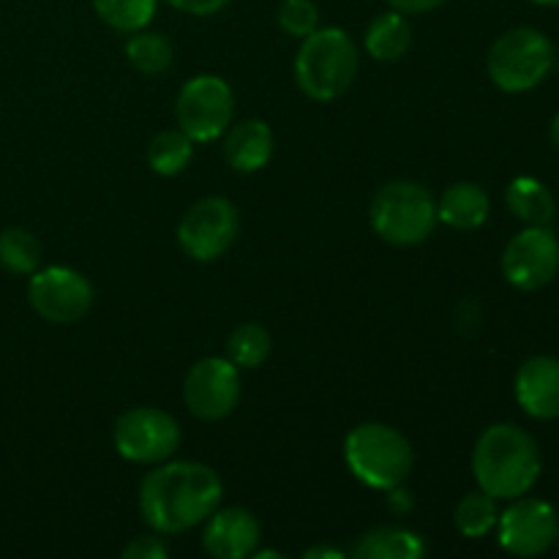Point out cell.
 <instances>
[{
    "label": "cell",
    "instance_id": "cell-11",
    "mask_svg": "<svg viewBox=\"0 0 559 559\" xmlns=\"http://www.w3.org/2000/svg\"><path fill=\"white\" fill-rule=\"evenodd\" d=\"M183 402L200 420H222L240 402V369L229 358H202L183 380Z\"/></svg>",
    "mask_w": 559,
    "mask_h": 559
},
{
    "label": "cell",
    "instance_id": "cell-2",
    "mask_svg": "<svg viewBox=\"0 0 559 559\" xmlns=\"http://www.w3.org/2000/svg\"><path fill=\"white\" fill-rule=\"evenodd\" d=\"M538 442L516 424H495L478 437L473 451V473L478 489L495 500L524 497L540 478Z\"/></svg>",
    "mask_w": 559,
    "mask_h": 559
},
{
    "label": "cell",
    "instance_id": "cell-5",
    "mask_svg": "<svg viewBox=\"0 0 559 559\" xmlns=\"http://www.w3.org/2000/svg\"><path fill=\"white\" fill-rule=\"evenodd\" d=\"M369 218L385 243L418 246L435 233L437 200L415 180H393L374 194Z\"/></svg>",
    "mask_w": 559,
    "mask_h": 559
},
{
    "label": "cell",
    "instance_id": "cell-28",
    "mask_svg": "<svg viewBox=\"0 0 559 559\" xmlns=\"http://www.w3.org/2000/svg\"><path fill=\"white\" fill-rule=\"evenodd\" d=\"M167 555V544L158 535H140L123 549L126 559H164Z\"/></svg>",
    "mask_w": 559,
    "mask_h": 559
},
{
    "label": "cell",
    "instance_id": "cell-20",
    "mask_svg": "<svg viewBox=\"0 0 559 559\" xmlns=\"http://www.w3.org/2000/svg\"><path fill=\"white\" fill-rule=\"evenodd\" d=\"M508 207L516 218H522L527 227H549L557 213V202L551 191L535 178L511 180L506 191Z\"/></svg>",
    "mask_w": 559,
    "mask_h": 559
},
{
    "label": "cell",
    "instance_id": "cell-32",
    "mask_svg": "<svg viewBox=\"0 0 559 559\" xmlns=\"http://www.w3.org/2000/svg\"><path fill=\"white\" fill-rule=\"evenodd\" d=\"M304 557L306 559H344V551L331 549V546H311Z\"/></svg>",
    "mask_w": 559,
    "mask_h": 559
},
{
    "label": "cell",
    "instance_id": "cell-33",
    "mask_svg": "<svg viewBox=\"0 0 559 559\" xmlns=\"http://www.w3.org/2000/svg\"><path fill=\"white\" fill-rule=\"evenodd\" d=\"M551 145H555L559 151V115L555 120H551Z\"/></svg>",
    "mask_w": 559,
    "mask_h": 559
},
{
    "label": "cell",
    "instance_id": "cell-35",
    "mask_svg": "<svg viewBox=\"0 0 559 559\" xmlns=\"http://www.w3.org/2000/svg\"><path fill=\"white\" fill-rule=\"evenodd\" d=\"M555 69L559 71V44L555 47Z\"/></svg>",
    "mask_w": 559,
    "mask_h": 559
},
{
    "label": "cell",
    "instance_id": "cell-16",
    "mask_svg": "<svg viewBox=\"0 0 559 559\" xmlns=\"http://www.w3.org/2000/svg\"><path fill=\"white\" fill-rule=\"evenodd\" d=\"M224 134V158L235 173H260L273 158V129L265 120H243Z\"/></svg>",
    "mask_w": 559,
    "mask_h": 559
},
{
    "label": "cell",
    "instance_id": "cell-24",
    "mask_svg": "<svg viewBox=\"0 0 559 559\" xmlns=\"http://www.w3.org/2000/svg\"><path fill=\"white\" fill-rule=\"evenodd\" d=\"M497 500L486 491H469L459 500L456 511H453V522L464 538H484L497 527Z\"/></svg>",
    "mask_w": 559,
    "mask_h": 559
},
{
    "label": "cell",
    "instance_id": "cell-23",
    "mask_svg": "<svg viewBox=\"0 0 559 559\" xmlns=\"http://www.w3.org/2000/svg\"><path fill=\"white\" fill-rule=\"evenodd\" d=\"M173 55L175 49L169 38L164 33L147 31V27L136 31L126 41V58L142 74H162V71H167L173 66Z\"/></svg>",
    "mask_w": 559,
    "mask_h": 559
},
{
    "label": "cell",
    "instance_id": "cell-19",
    "mask_svg": "<svg viewBox=\"0 0 559 559\" xmlns=\"http://www.w3.org/2000/svg\"><path fill=\"white\" fill-rule=\"evenodd\" d=\"M426 544L418 533L404 527H377L358 538L353 557L358 559H420Z\"/></svg>",
    "mask_w": 559,
    "mask_h": 559
},
{
    "label": "cell",
    "instance_id": "cell-12",
    "mask_svg": "<svg viewBox=\"0 0 559 559\" xmlns=\"http://www.w3.org/2000/svg\"><path fill=\"white\" fill-rule=\"evenodd\" d=\"M502 273L516 289L546 287L559 273V240L549 227H527L502 251Z\"/></svg>",
    "mask_w": 559,
    "mask_h": 559
},
{
    "label": "cell",
    "instance_id": "cell-22",
    "mask_svg": "<svg viewBox=\"0 0 559 559\" xmlns=\"http://www.w3.org/2000/svg\"><path fill=\"white\" fill-rule=\"evenodd\" d=\"M41 265V243L33 233L22 227H9L0 233V267L14 276H31Z\"/></svg>",
    "mask_w": 559,
    "mask_h": 559
},
{
    "label": "cell",
    "instance_id": "cell-3",
    "mask_svg": "<svg viewBox=\"0 0 559 559\" xmlns=\"http://www.w3.org/2000/svg\"><path fill=\"white\" fill-rule=\"evenodd\" d=\"M358 47L342 27H317L300 38L295 55V82L311 102H333L358 76Z\"/></svg>",
    "mask_w": 559,
    "mask_h": 559
},
{
    "label": "cell",
    "instance_id": "cell-18",
    "mask_svg": "<svg viewBox=\"0 0 559 559\" xmlns=\"http://www.w3.org/2000/svg\"><path fill=\"white\" fill-rule=\"evenodd\" d=\"M409 44H413V27L402 11L391 9L385 14H377L366 27V52L377 63H396L399 58H404Z\"/></svg>",
    "mask_w": 559,
    "mask_h": 559
},
{
    "label": "cell",
    "instance_id": "cell-27",
    "mask_svg": "<svg viewBox=\"0 0 559 559\" xmlns=\"http://www.w3.org/2000/svg\"><path fill=\"white\" fill-rule=\"evenodd\" d=\"M276 20L287 36L306 38L320 27V9H317L314 0H282Z\"/></svg>",
    "mask_w": 559,
    "mask_h": 559
},
{
    "label": "cell",
    "instance_id": "cell-36",
    "mask_svg": "<svg viewBox=\"0 0 559 559\" xmlns=\"http://www.w3.org/2000/svg\"><path fill=\"white\" fill-rule=\"evenodd\" d=\"M555 544L559 546V527H557V540H555Z\"/></svg>",
    "mask_w": 559,
    "mask_h": 559
},
{
    "label": "cell",
    "instance_id": "cell-29",
    "mask_svg": "<svg viewBox=\"0 0 559 559\" xmlns=\"http://www.w3.org/2000/svg\"><path fill=\"white\" fill-rule=\"evenodd\" d=\"M173 9L183 11V14H191V16H211V14H218L222 9H227L233 0H167Z\"/></svg>",
    "mask_w": 559,
    "mask_h": 559
},
{
    "label": "cell",
    "instance_id": "cell-4",
    "mask_svg": "<svg viewBox=\"0 0 559 559\" xmlns=\"http://www.w3.org/2000/svg\"><path fill=\"white\" fill-rule=\"evenodd\" d=\"M344 462L360 484L388 491L402 486L415 467L407 437L388 424H360L344 440Z\"/></svg>",
    "mask_w": 559,
    "mask_h": 559
},
{
    "label": "cell",
    "instance_id": "cell-17",
    "mask_svg": "<svg viewBox=\"0 0 559 559\" xmlns=\"http://www.w3.org/2000/svg\"><path fill=\"white\" fill-rule=\"evenodd\" d=\"M489 194L478 183L462 180V183H453L442 191L440 202H437V222L467 233V229L484 227L486 218H489Z\"/></svg>",
    "mask_w": 559,
    "mask_h": 559
},
{
    "label": "cell",
    "instance_id": "cell-31",
    "mask_svg": "<svg viewBox=\"0 0 559 559\" xmlns=\"http://www.w3.org/2000/svg\"><path fill=\"white\" fill-rule=\"evenodd\" d=\"M388 506L396 513H407L409 508H413V497H409L402 486H393V489H388Z\"/></svg>",
    "mask_w": 559,
    "mask_h": 559
},
{
    "label": "cell",
    "instance_id": "cell-13",
    "mask_svg": "<svg viewBox=\"0 0 559 559\" xmlns=\"http://www.w3.org/2000/svg\"><path fill=\"white\" fill-rule=\"evenodd\" d=\"M557 513L549 502L535 497H516L513 506L497 519L500 546L513 557H538L557 540Z\"/></svg>",
    "mask_w": 559,
    "mask_h": 559
},
{
    "label": "cell",
    "instance_id": "cell-8",
    "mask_svg": "<svg viewBox=\"0 0 559 559\" xmlns=\"http://www.w3.org/2000/svg\"><path fill=\"white\" fill-rule=\"evenodd\" d=\"M238 233V207L227 197H202L180 218L178 243L191 260L213 262L233 249Z\"/></svg>",
    "mask_w": 559,
    "mask_h": 559
},
{
    "label": "cell",
    "instance_id": "cell-7",
    "mask_svg": "<svg viewBox=\"0 0 559 559\" xmlns=\"http://www.w3.org/2000/svg\"><path fill=\"white\" fill-rule=\"evenodd\" d=\"M235 115V96L227 80L216 74H200L186 82L175 102L178 129L194 142H213L229 129Z\"/></svg>",
    "mask_w": 559,
    "mask_h": 559
},
{
    "label": "cell",
    "instance_id": "cell-30",
    "mask_svg": "<svg viewBox=\"0 0 559 559\" xmlns=\"http://www.w3.org/2000/svg\"><path fill=\"white\" fill-rule=\"evenodd\" d=\"M448 0H388L393 11H402V14H426V11L440 9Z\"/></svg>",
    "mask_w": 559,
    "mask_h": 559
},
{
    "label": "cell",
    "instance_id": "cell-9",
    "mask_svg": "<svg viewBox=\"0 0 559 559\" xmlns=\"http://www.w3.org/2000/svg\"><path fill=\"white\" fill-rule=\"evenodd\" d=\"M115 451L134 464H162L180 448V426L158 407L126 409L115 420Z\"/></svg>",
    "mask_w": 559,
    "mask_h": 559
},
{
    "label": "cell",
    "instance_id": "cell-26",
    "mask_svg": "<svg viewBox=\"0 0 559 559\" xmlns=\"http://www.w3.org/2000/svg\"><path fill=\"white\" fill-rule=\"evenodd\" d=\"M273 349L271 333L257 322H246V325L235 328L227 338V358L233 360L238 369H257L267 360Z\"/></svg>",
    "mask_w": 559,
    "mask_h": 559
},
{
    "label": "cell",
    "instance_id": "cell-34",
    "mask_svg": "<svg viewBox=\"0 0 559 559\" xmlns=\"http://www.w3.org/2000/svg\"><path fill=\"white\" fill-rule=\"evenodd\" d=\"M533 3H538V5H559V0H533Z\"/></svg>",
    "mask_w": 559,
    "mask_h": 559
},
{
    "label": "cell",
    "instance_id": "cell-14",
    "mask_svg": "<svg viewBox=\"0 0 559 559\" xmlns=\"http://www.w3.org/2000/svg\"><path fill=\"white\" fill-rule=\"evenodd\" d=\"M262 527L257 516L246 508H224L207 516L202 546L216 559H246L260 549Z\"/></svg>",
    "mask_w": 559,
    "mask_h": 559
},
{
    "label": "cell",
    "instance_id": "cell-6",
    "mask_svg": "<svg viewBox=\"0 0 559 559\" xmlns=\"http://www.w3.org/2000/svg\"><path fill=\"white\" fill-rule=\"evenodd\" d=\"M486 66L500 91H533L555 69V44L535 27H513L491 44Z\"/></svg>",
    "mask_w": 559,
    "mask_h": 559
},
{
    "label": "cell",
    "instance_id": "cell-25",
    "mask_svg": "<svg viewBox=\"0 0 559 559\" xmlns=\"http://www.w3.org/2000/svg\"><path fill=\"white\" fill-rule=\"evenodd\" d=\"M98 20L120 33H136L151 25L158 0H91Z\"/></svg>",
    "mask_w": 559,
    "mask_h": 559
},
{
    "label": "cell",
    "instance_id": "cell-10",
    "mask_svg": "<svg viewBox=\"0 0 559 559\" xmlns=\"http://www.w3.org/2000/svg\"><path fill=\"white\" fill-rule=\"evenodd\" d=\"M27 300L41 320L52 325H74L91 311L93 284L74 267L49 265L31 273Z\"/></svg>",
    "mask_w": 559,
    "mask_h": 559
},
{
    "label": "cell",
    "instance_id": "cell-1",
    "mask_svg": "<svg viewBox=\"0 0 559 559\" xmlns=\"http://www.w3.org/2000/svg\"><path fill=\"white\" fill-rule=\"evenodd\" d=\"M224 486L202 462H162L140 484V513L158 535H178L207 522L222 506Z\"/></svg>",
    "mask_w": 559,
    "mask_h": 559
},
{
    "label": "cell",
    "instance_id": "cell-21",
    "mask_svg": "<svg viewBox=\"0 0 559 559\" xmlns=\"http://www.w3.org/2000/svg\"><path fill=\"white\" fill-rule=\"evenodd\" d=\"M194 156V140L180 129H164L147 145V164L156 175L175 178L189 167Z\"/></svg>",
    "mask_w": 559,
    "mask_h": 559
},
{
    "label": "cell",
    "instance_id": "cell-15",
    "mask_svg": "<svg viewBox=\"0 0 559 559\" xmlns=\"http://www.w3.org/2000/svg\"><path fill=\"white\" fill-rule=\"evenodd\" d=\"M516 402L530 418H559V358L535 355L516 371Z\"/></svg>",
    "mask_w": 559,
    "mask_h": 559
}]
</instances>
